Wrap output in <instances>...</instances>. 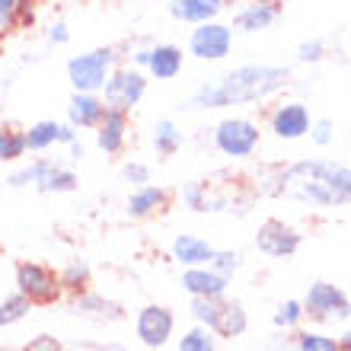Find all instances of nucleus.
Returning <instances> with one entry per match:
<instances>
[{
    "label": "nucleus",
    "mask_w": 351,
    "mask_h": 351,
    "mask_svg": "<svg viewBox=\"0 0 351 351\" xmlns=\"http://www.w3.org/2000/svg\"><path fill=\"white\" fill-rule=\"evenodd\" d=\"M287 67L275 64H246L230 71L221 80L202 84L192 93L189 109H223V106H243V102H259L271 93L285 90L287 84Z\"/></svg>",
    "instance_id": "obj_1"
},
{
    "label": "nucleus",
    "mask_w": 351,
    "mask_h": 351,
    "mask_svg": "<svg viewBox=\"0 0 351 351\" xmlns=\"http://www.w3.org/2000/svg\"><path fill=\"white\" fill-rule=\"evenodd\" d=\"M278 192L313 204H351V167L332 160H304L287 167Z\"/></svg>",
    "instance_id": "obj_2"
},
{
    "label": "nucleus",
    "mask_w": 351,
    "mask_h": 351,
    "mask_svg": "<svg viewBox=\"0 0 351 351\" xmlns=\"http://www.w3.org/2000/svg\"><path fill=\"white\" fill-rule=\"evenodd\" d=\"M112 71H115V48H93L67 61V80L74 93H99Z\"/></svg>",
    "instance_id": "obj_3"
},
{
    "label": "nucleus",
    "mask_w": 351,
    "mask_h": 351,
    "mask_svg": "<svg viewBox=\"0 0 351 351\" xmlns=\"http://www.w3.org/2000/svg\"><path fill=\"white\" fill-rule=\"evenodd\" d=\"M99 93H102L106 109L131 112L144 99V93H147V77H144V71H138V67H119V71L109 74V80L102 84Z\"/></svg>",
    "instance_id": "obj_4"
},
{
    "label": "nucleus",
    "mask_w": 351,
    "mask_h": 351,
    "mask_svg": "<svg viewBox=\"0 0 351 351\" xmlns=\"http://www.w3.org/2000/svg\"><path fill=\"white\" fill-rule=\"evenodd\" d=\"M214 144L223 157H252L259 147V128L250 119H223L214 128Z\"/></svg>",
    "instance_id": "obj_5"
},
{
    "label": "nucleus",
    "mask_w": 351,
    "mask_h": 351,
    "mask_svg": "<svg viewBox=\"0 0 351 351\" xmlns=\"http://www.w3.org/2000/svg\"><path fill=\"white\" fill-rule=\"evenodd\" d=\"M230 45H233V29L223 26V23H198L189 36V51L202 61H221V58L230 55Z\"/></svg>",
    "instance_id": "obj_6"
},
{
    "label": "nucleus",
    "mask_w": 351,
    "mask_h": 351,
    "mask_svg": "<svg viewBox=\"0 0 351 351\" xmlns=\"http://www.w3.org/2000/svg\"><path fill=\"white\" fill-rule=\"evenodd\" d=\"M16 287L26 300H36V304H51L61 294V281L45 265H36V262H23L16 268Z\"/></svg>",
    "instance_id": "obj_7"
},
{
    "label": "nucleus",
    "mask_w": 351,
    "mask_h": 351,
    "mask_svg": "<svg viewBox=\"0 0 351 351\" xmlns=\"http://www.w3.org/2000/svg\"><path fill=\"white\" fill-rule=\"evenodd\" d=\"M304 306H306L304 313L316 316V319H348L351 316L348 297H345L335 285H326V281H316V285L310 287Z\"/></svg>",
    "instance_id": "obj_8"
},
{
    "label": "nucleus",
    "mask_w": 351,
    "mask_h": 351,
    "mask_svg": "<svg viewBox=\"0 0 351 351\" xmlns=\"http://www.w3.org/2000/svg\"><path fill=\"white\" fill-rule=\"evenodd\" d=\"M310 109L304 102H285L271 112V131H275L281 141H297L310 134Z\"/></svg>",
    "instance_id": "obj_9"
},
{
    "label": "nucleus",
    "mask_w": 351,
    "mask_h": 351,
    "mask_svg": "<svg viewBox=\"0 0 351 351\" xmlns=\"http://www.w3.org/2000/svg\"><path fill=\"white\" fill-rule=\"evenodd\" d=\"M138 335L147 348H160L173 335V313L167 306H144L138 313Z\"/></svg>",
    "instance_id": "obj_10"
},
{
    "label": "nucleus",
    "mask_w": 351,
    "mask_h": 351,
    "mask_svg": "<svg viewBox=\"0 0 351 351\" xmlns=\"http://www.w3.org/2000/svg\"><path fill=\"white\" fill-rule=\"evenodd\" d=\"M256 243H259V250L268 252V256H278V259H285V256H294L297 246H300V237L297 230L285 227L281 221H265L262 223V230L256 233Z\"/></svg>",
    "instance_id": "obj_11"
},
{
    "label": "nucleus",
    "mask_w": 351,
    "mask_h": 351,
    "mask_svg": "<svg viewBox=\"0 0 351 351\" xmlns=\"http://www.w3.org/2000/svg\"><path fill=\"white\" fill-rule=\"evenodd\" d=\"M128 141V112L106 109L102 121L96 125V147L102 154H119Z\"/></svg>",
    "instance_id": "obj_12"
},
{
    "label": "nucleus",
    "mask_w": 351,
    "mask_h": 351,
    "mask_svg": "<svg viewBox=\"0 0 351 351\" xmlns=\"http://www.w3.org/2000/svg\"><path fill=\"white\" fill-rule=\"evenodd\" d=\"M106 115V102H102L99 93H74L71 102H67V121L80 128H96Z\"/></svg>",
    "instance_id": "obj_13"
},
{
    "label": "nucleus",
    "mask_w": 351,
    "mask_h": 351,
    "mask_svg": "<svg viewBox=\"0 0 351 351\" xmlns=\"http://www.w3.org/2000/svg\"><path fill=\"white\" fill-rule=\"evenodd\" d=\"M182 287L195 297H221L227 291V278L217 275L214 268H185L182 271Z\"/></svg>",
    "instance_id": "obj_14"
},
{
    "label": "nucleus",
    "mask_w": 351,
    "mask_h": 351,
    "mask_svg": "<svg viewBox=\"0 0 351 351\" xmlns=\"http://www.w3.org/2000/svg\"><path fill=\"white\" fill-rule=\"evenodd\" d=\"M144 71H147L150 77H157V80H176V77L182 74V48L179 45H154Z\"/></svg>",
    "instance_id": "obj_15"
},
{
    "label": "nucleus",
    "mask_w": 351,
    "mask_h": 351,
    "mask_svg": "<svg viewBox=\"0 0 351 351\" xmlns=\"http://www.w3.org/2000/svg\"><path fill=\"white\" fill-rule=\"evenodd\" d=\"M227 0H169V13L182 23H208L223 10Z\"/></svg>",
    "instance_id": "obj_16"
},
{
    "label": "nucleus",
    "mask_w": 351,
    "mask_h": 351,
    "mask_svg": "<svg viewBox=\"0 0 351 351\" xmlns=\"http://www.w3.org/2000/svg\"><path fill=\"white\" fill-rule=\"evenodd\" d=\"M173 256H176V262H179V265L198 268V265H211L214 250L204 240H198V237L182 233V237H176V243H173Z\"/></svg>",
    "instance_id": "obj_17"
},
{
    "label": "nucleus",
    "mask_w": 351,
    "mask_h": 351,
    "mask_svg": "<svg viewBox=\"0 0 351 351\" xmlns=\"http://www.w3.org/2000/svg\"><path fill=\"white\" fill-rule=\"evenodd\" d=\"M278 19V3H250L237 13V29L240 32H262Z\"/></svg>",
    "instance_id": "obj_18"
},
{
    "label": "nucleus",
    "mask_w": 351,
    "mask_h": 351,
    "mask_svg": "<svg viewBox=\"0 0 351 351\" xmlns=\"http://www.w3.org/2000/svg\"><path fill=\"white\" fill-rule=\"evenodd\" d=\"M163 204H167V192L147 182V185H138V189L131 192L128 214L131 217H147V214H154L157 208H163Z\"/></svg>",
    "instance_id": "obj_19"
},
{
    "label": "nucleus",
    "mask_w": 351,
    "mask_h": 351,
    "mask_svg": "<svg viewBox=\"0 0 351 351\" xmlns=\"http://www.w3.org/2000/svg\"><path fill=\"white\" fill-rule=\"evenodd\" d=\"M211 329L217 335H227V339H233V335H243V332H246V310H243L240 304H221V310H217V319H214Z\"/></svg>",
    "instance_id": "obj_20"
},
{
    "label": "nucleus",
    "mask_w": 351,
    "mask_h": 351,
    "mask_svg": "<svg viewBox=\"0 0 351 351\" xmlns=\"http://www.w3.org/2000/svg\"><path fill=\"white\" fill-rule=\"evenodd\" d=\"M58 131H61V121H36L32 128H26L23 134H26V147L29 150H36V154H42V150L48 147H55L58 144Z\"/></svg>",
    "instance_id": "obj_21"
},
{
    "label": "nucleus",
    "mask_w": 351,
    "mask_h": 351,
    "mask_svg": "<svg viewBox=\"0 0 351 351\" xmlns=\"http://www.w3.org/2000/svg\"><path fill=\"white\" fill-rule=\"evenodd\" d=\"M71 313H80V316H96V319H119L121 310L109 300H102V297H93V294H84L77 297L74 304H71Z\"/></svg>",
    "instance_id": "obj_22"
},
{
    "label": "nucleus",
    "mask_w": 351,
    "mask_h": 351,
    "mask_svg": "<svg viewBox=\"0 0 351 351\" xmlns=\"http://www.w3.org/2000/svg\"><path fill=\"white\" fill-rule=\"evenodd\" d=\"M154 147H157V154H163V157H169V154H176V150L182 147V131L176 128V121L160 119L157 125H154Z\"/></svg>",
    "instance_id": "obj_23"
},
{
    "label": "nucleus",
    "mask_w": 351,
    "mask_h": 351,
    "mask_svg": "<svg viewBox=\"0 0 351 351\" xmlns=\"http://www.w3.org/2000/svg\"><path fill=\"white\" fill-rule=\"evenodd\" d=\"M36 189H38V192H74V189H77V173L55 163V167L42 176V182H38Z\"/></svg>",
    "instance_id": "obj_24"
},
{
    "label": "nucleus",
    "mask_w": 351,
    "mask_h": 351,
    "mask_svg": "<svg viewBox=\"0 0 351 351\" xmlns=\"http://www.w3.org/2000/svg\"><path fill=\"white\" fill-rule=\"evenodd\" d=\"M32 0H0V36H7L29 16Z\"/></svg>",
    "instance_id": "obj_25"
},
{
    "label": "nucleus",
    "mask_w": 351,
    "mask_h": 351,
    "mask_svg": "<svg viewBox=\"0 0 351 351\" xmlns=\"http://www.w3.org/2000/svg\"><path fill=\"white\" fill-rule=\"evenodd\" d=\"M51 167H55V160H32L29 167L16 169V173H10L7 182L13 185V189H23V185H38V182H42V176H45Z\"/></svg>",
    "instance_id": "obj_26"
},
{
    "label": "nucleus",
    "mask_w": 351,
    "mask_h": 351,
    "mask_svg": "<svg viewBox=\"0 0 351 351\" xmlns=\"http://www.w3.org/2000/svg\"><path fill=\"white\" fill-rule=\"evenodd\" d=\"M26 134L23 131L0 128V160H19L26 157Z\"/></svg>",
    "instance_id": "obj_27"
},
{
    "label": "nucleus",
    "mask_w": 351,
    "mask_h": 351,
    "mask_svg": "<svg viewBox=\"0 0 351 351\" xmlns=\"http://www.w3.org/2000/svg\"><path fill=\"white\" fill-rule=\"evenodd\" d=\"M29 310H32V300H26L23 294H13V297H7V300H0V329L10 323H16V319H23Z\"/></svg>",
    "instance_id": "obj_28"
},
{
    "label": "nucleus",
    "mask_w": 351,
    "mask_h": 351,
    "mask_svg": "<svg viewBox=\"0 0 351 351\" xmlns=\"http://www.w3.org/2000/svg\"><path fill=\"white\" fill-rule=\"evenodd\" d=\"M221 297H195L192 300V313L198 323H204L208 329L214 326V319H217V310H221Z\"/></svg>",
    "instance_id": "obj_29"
},
{
    "label": "nucleus",
    "mask_w": 351,
    "mask_h": 351,
    "mask_svg": "<svg viewBox=\"0 0 351 351\" xmlns=\"http://www.w3.org/2000/svg\"><path fill=\"white\" fill-rule=\"evenodd\" d=\"M179 351H214V335L208 329H192L182 335Z\"/></svg>",
    "instance_id": "obj_30"
},
{
    "label": "nucleus",
    "mask_w": 351,
    "mask_h": 351,
    "mask_svg": "<svg viewBox=\"0 0 351 351\" xmlns=\"http://www.w3.org/2000/svg\"><path fill=\"white\" fill-rule=\"evenodd\" d=\"M86 278H90V268H86V262H74V265H67V271L58 278V281H61V287L80 291V287L86 285Z\"/></svg>",
    "instance_id": "obj_31"
},
{
    "label": "nucleus",
    "mask_w": 351,
    "mask_h": 351,
    "mask_svg": "<svg viewBox=\"0 0 351 351\" xmlns=\"http://www.w3.org/2000/svg\"><path fill=\"white\" fill-rule=\"evenodd\" d=\"M300 351H339V342L329 339V335L306 332V335H300Z\"/></svg>",
    "instance_id": "obj_32"
},
{
    "label": "nucleus",
    "mask_w": 351,
    "mask_h": 351,
    "mask_svg": "<svg viewBox=\"0 0 351 351\" xmlns=\"http://www.w3.org/2000/svg\"><path fill=\"white\" fill-rule=\"evenodd\" d=\"M300 316H304V306L297 304V300H287V304L275 313V323L285 326V329H291V326H297V319H300Z\"/></svg>",
    "instance_id": "obj_33"
},
{
    "label": "nucleus",
    "mask_w": 351,
    "mask_h": 351,
    "mask_svg": "<svg viewBox=\"0 0 351 351\" xmlns=\"http://www.w3.org/2000/svg\"><path fill=\"white\" fill-rule=\"evenodd\" d=\"M211 265H214V271H217V275L227 278L230 271H237V268H240V256H237V252H214Z\"/></svg>",
    "instance_id": "obj_34"
},
{
    "label": "nucleus",
    "mask_w": 351,
    "mask_h": 351,
    "mask_svg": "<svg viewBox=\"0 0 351 351\" xmlns=\"http://www.w3.org/2000/svg\"><path fill=\"white\" fill-rule=\"evenodd\" d=\"M310 138H313L316 147H326V144L332 141V121H329V119L313 121V125H310Z\"/></svg>",
    "instance_id": "obj_35"
},
{
    "label": "nucleus",
    "mask_w": 351,
    "mask_h": 351,
    "mask_svg": "<svg viewBox=\"0 0 351 351\" xmlns=\"http://www.w3.org/2000/svg\"><path fill=\"white\" fill-rule=\"evenodd\" d=\"M121 176H125L128 182H134V185H147L150 182V169L144 167V163H125Z\"/></svg>",
    "instance_id": "obj_36"
},
{
    "label": "nucleus",
    "mask_w": 351,
    "mask_h": 351,
    "mask_svg": "<svg viewBox=\"0 0 351 351\" xmlns=\"http://www.w3.org/2000/svg\"><path fill=\"white\" fill-rule=\"evenodd\" d=\"M323 51H326V45L319 38H313V42H304V45L297 48V58H300V61H319Z\"/></svg>",
    "instance_id": "obj_37"
},
{
    "label": "nucleus",
    "mask_w": 351,
    "mask_h": 351,
    "mask_svg": "<svg viewBox=\"0 0 351 351\" xmlns=\"http://www.w3.org/2000/svg\"><path fill=\"white\" fill-rule=\"evenodd\" d=\"M26 351H64V348L55 342V335H38L36 342H29Z\"/></svg>",
    "instance_id": "obj_38"
},
{
    "label": "nucleus",
    "mask_w": 351,
    "mask_h": 351,
    "mask_svg": "<svg viewBox=\"0 0 351 351\" xmlns=\"http://www.w3.org/2000/svg\"><path fill=\"white\" fill-rule=\"evenodd\" d=\"M48 38H51L55 45H67V42H71V32H67V23H61V19H58L55 26L48 29Z\"/></svg>",
    "instance_id": "obj_39"
},
{
    "label": "nucleus",
    "mask_w": 351,
    "mask_h": 351,
    "mask_svg": "<svg viewBox=\"0 0 351 351\" xmlns=\"http://www.w3.org/2000/svg\"><path fill=\"white\" fill-rule=\"evenodd\" d=\"M77 141V128L67 121V125H61V131H58V144H74Z\"/></svg>",
    "instance_id": "obj_40"
},
{
    "label": "nucleus",
    "mask_w": 351,
    "mask_h": 351,
    "mask_svg": "<svg viewBox=\"0 0 351 351\" xmlns=\"http://www.w3.org/2000/svg\"><path fill=\"white\" fill-rule=\"evenodd\" d=\"M67 147H71V154H74L77 160L84 157V144H80V141H74V144H67Z\"/></svg>",
    "instance_id": "obj_41"
},
{
    "label": "nucleus",
    "mask_w": 351,
    "mask_h": 351,
    "mask_svg": "<svg viewBox=\"0 0 351 351\" xmlns=\"http://www.w3.org/2000/svg\"><path fill=\"white\" fill-rule=\"evenodd\" d=\"M339 351H351V332L342 335V342H339Z\"/></svg>",
    "instance_id": "obj_42"
},
{
    "label": "nucleus",
    "mask_w": 351,
    "mask_h": 351,
    "mask_svg": "<svg viewBox=\"0 0 351 351\" xmlns=\"http://www.w3.org/2000/svg\"><path fill=\"white\" fill-rule=\"evenodd\" d=\"M252 3H278V0H252Z\"/></svg>",
    "instance_id": "obj_43"
}]
</instances>
